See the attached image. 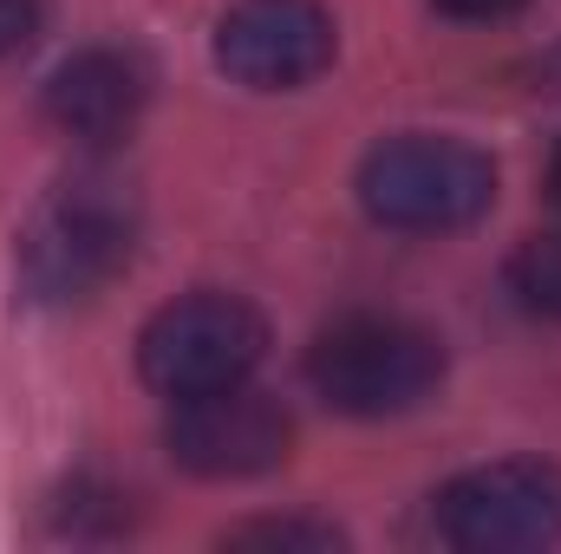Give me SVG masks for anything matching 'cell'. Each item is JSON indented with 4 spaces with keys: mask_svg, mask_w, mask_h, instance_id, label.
Returning <instances> with one entry per match:
<instances>
[{
    "mask_svg": "<svg viewBox=\"0 0 561 554\" xmlns=\"http://www.w3.org/2000/svg\"><path fill=\"white\" fill-rule=\"evenodd\" d=\"M444 379V339L399 313H340L307 346V385L346 417L419 412Z\"/></svg>",
    "mask_w": 561,
    "mask_h": 554,
    "instance_id": "cell-2",
    "label": "cell"
},
{
    "mask_svg": "<svg viewBox=\"0 0 561 554\" xmlns=\"http://www.w3.org/2000/svg\"><path fill=\"white\" fill-rule=\"evenodd\" d=\"M359 203L379 229L405 235H450L490 216L496 163L463 138H386L359 163Z\"/></svg>",
    "mask_w": 561,
    "mask_h": 554,
    "instance_id": "cell-3",
    "label": "cell"
},
{
    "mask_svg": "<svg viewBox=\"0 0 561 554\" xmlns=\"http://www.w3.org/2000/svg\"><path fill=\"white\" fill-rule=\"evenodd\" d=\"M549 196L561 203V143H556V157H549Z\"/></svg>",
    "mask_w": 561,
    "mask_h": 554,
    "instance_id": "cell-13",
    "label": "cell"
},
{
    "mask_svg": "<svg viewBox=\"0 0 561 554\" xmlns=\"http://www.w3.org/2000/svg\"><path fill=\"white\" fill-rule=\"evenodd\" d=\"M39 20H46V0H0V59L26 53L33 33H39Z\"/></svg>",
    "mask_w": 561,
    "mask_h": 554,
    "instance_id": "cell-11",
    "label": "cell"
},
{
    "mask_svg": "<svg viewBox=\"0 0 561 554\" xmlns=\"http://www.w3.org/2000/svg\"><path fill=\"white\" fill-rule=\"evenodd\" d=\"M287 412L268 392L222 385V392H196V399H170L163 417V450L176 470L209 476V483H242V476H268L287 457Z\"/></svg>",
    "mask_w": 561,
    "mask_h": 554,
    "instance_id": "cell-6",
    "label": "cell"
},
{
    "mask_svg": "<svg viewBox=\"0 0 561 554\" xmlns=\"http://www.w3.org/2000/svg\"><path fill=\"white\" fill-rule=\"evenodd\" d=\"M144 105H150V66L125 46H85L46 85V118L92 150L131 138Z\"/></svg>",
    "mask_w": 561,
    "mask_h": 554,
    "instance_id": "cell-8",
    "label": "cell"
},
{
    "mask_svg": "<svg viewBox=\"0 0 561 554\" xmlns=\"http://www.w3.org/2000/svg\"><path fill=\"white\" fill-rule=\"evenodd\" d=\"M510 293H516V307L523 313H536V320H561V229H542V235H529L516 255H510Z\"/></svg>",
    "mask_w": 561,
    "mask_h": 554,
    "instance_id": "cell-9",
    "label": "cell"
},
{
    "mask_svg": "<svg viewBox=\"0 0 561 554\" xmlns=\"http://www.w3.org/2000/svg\"><path fill=\"white\" fill-rule=\"evenodd\" d=\"M216 66L249 92H294L333 66V13L320 0H236L216 20Z\"/></svg>",
    "mask_w": 561,
    "mask_h": 554,
    "instance_id": "cell-7",
    "label": "cell"
},
{
    "mask_svg": "<svg viewBox=\"0 0 561 554\" xmlns=\"http://www.w3.org/2000/svg\"><path fill=\"white\" fill-rule=\"evenodd\" d=\"M262 353H268V320L242 293H216V287L176 293L138 333V372L157 399L242 385L262 366Z\"/></svg>",
    "mask_w": 561,
    "mask_h": 554,
    "instance_id": "cell-4",
    "label": "cell"
},
{
    "mask_svg": "<svg viewBox=\"0 0 561 554\" xmlns=\"http://www.w3.org/2000/svg\"><path fill=\"white\" fill-rule=\"evenodd\" d=\"M222 542H236V549H307V554H327V549H346V535L333 529V522H300V516H268V522H242V529H229Z\"/></svg>",
    "mask_w": 561,
    "mask_h": 554,
    "instance_id": "cell-10",
    "label": "cell"
},
{
    "mask_svg": "<svg viewBox=\"0 0 561 554\" xmlns=\"http://www.w3.org/2000/svg\"><path fill=\"white\" fill-rule=\"evenodd\" d=\"M450 20H503V13H516L523 0H437Z\"/></svg>",
    "mask_w": 561,
    "mask_h": 554,
    "instance_id": "cell-12",
    "label": "cell"
},
{
    "mask_svg": "<svg viewBox=\"0 0 561 554\" xmlns=\"http://www.w3.org/2000/svg\"><path fill=\"white\" fill-rule=\"evenodd\" d=\"M437 535L463 554H536L561 542V470L542 457H503L450 476L431 503Z\"/></svg>",
    "mask_w": 561,
    "mask_h": 554,
    "instance_id": "cell-5",
    "label": "cell"
},
{
    "mask_svg": "<svg viewBox=\"0 0 561 554\" xmlns=\"http://www.w3.org/2000/svg\"><path fill=\"white\" fill-rule=\"evenodd\" d=\"M138 209L112 176L59 183L20 229V287L39 307H79L131 268Z\"/></svg>",
    "mask_w": 561,
    "mask_h": 554,
    "instance_id": "cell-1",
    "label": "cell"
}]
</instances>
